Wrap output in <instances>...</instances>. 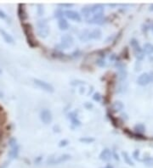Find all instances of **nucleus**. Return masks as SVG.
Returning <instances> with one entry per match:
<instances>
[{
  "label": "nucleus",
  "instance_id": "1",
  "mask_svg": "<svg viewBox=\"0 0 153 168\" xmlns=\"http://www.w3.org/2000/svg\"><path fill=\"white\" fill-rule=\"evenodd\" d=\"M37 32L41 37H47L49 33V27L46 19H41L37 22Z\"/></svg>",
  "mask_w": 153,
  "mask_h": 168
},
{
  "label": "nucleus",
  "instance_id": "2",
  "mask_svg": "<svg viewBox=\"0 0 153 168\" xmlns=\"http://www.w3.org/2000/svg\"><path fill=\"white\" fill-rule=\"evenodd\" d=\"M22 26H23V30H24V32L26 34L28 44L30 45L31 47H33V48L36 47L37 46V41L35 40L34 37H33V29H32L31 25L30 24H23Z\"/></svg>",
  "mask_w": 153,
  "mask_h": 168
},
{
  "label": "nucleus",
  "instance_id": "3",
  "mask_svg": "<svg viewBox=\"0 0 153 168\" xmlns=\"http://www.w3.org/2000/svg\"><path fill=\"white\" fill-rule=\"evenodd\" d=\"M72 158V156L68 154H64L55 157H49L47 160V164L48 165H59L61 163H64L67 160H69Z\"/></svg>",
  "mask_w": 153,
  "mask_h": 168
},
{
  "label": "nucleus",
  "instance_id": "4",
  "mask_svg": "<svg viewBox=\"0 0 153 168\" xmlns=\"http://www.w3.org/2000/svg\"><path fill=\"white\" fill-rule=\"evenodd\" d=\"M151 82H153V71L143 73L137 79V83L140 86H146Z\"/></svg>",
  "mask_w": 153,
  "mask_h": 168
},
{
  "label": "nucleus",
  "instance_id": "5",
  "mask_svg": "<svg viewBox=\"0 0 153 168\" xmlns=\"http://www.w3.org/2000/svg\"><path fill=\"white\" fill-rule=\"evenodd\" d=\"M33 82H34V84L37 87H38L39 88L44 90V91H46L48 93H53L54 90H55L54 89V87L50 83H49V82H47L45 81H43L41 79H33Z\"/></svg>",
  "mask_w": 153,
  "mask_h": 168
},
{
  "label": "nucleus",
  "instance_id": "6",
  "mask_svg": "<svg viewBox=\"0 0 153 168\" xmlns=\"http://www.w3.org/2000/svg\"><path fill=\"white\" fill-rule=\"evenodd\" d=\"M130 45H131V47L133 48V49H134V55L136 56V58H137L138 59H142L143 57H144V53H143L142 48H140V44H138L137 40L134 39V38L131 39Z\"/></svg>",
  "mask_w": 153,
  "mask_h": 168
},
{
  "label": "nucleus",
  "instance_id": "7",
  "mask_svg": "<svg viewBox=\"0 0 153 168\" xmlns=\"http://www.w3.org/2000/svg\"><path fill=\"white\" fill-rule=\"evenodd\" d=\"M40 119L44 124H49L53 120L52 113L48 109L42 110L40 112Z\"/></svg>",
  "mask_w": 153,
  "mask_h": 168
},
{
  "label": "nucleus",
  "instance_id": "8",
  "mask_svg": "<svg viewBox=\"0 0 153 168\" xmlns=\"http://www.w3.org/2000/svg\"><path fill=\"white\" fill-rule=\"evenodd\" d=\"M73 44H74V39L72 36L66 34V35L61 37V48H68L72 47Z\"/></svg>",
  "mask_w": 153,
  "mask_h": 168
},
{
  "label": "nucleus",
  "instance_id": "9",
  "mask_svg": "<svg viewBox=\"0 0 153 168\" xmlns=\"http://www.w3.org/2000/svg\"><path fill=\"white\" fill-rule=\"evenodd\" d=\"M64 14H65L66 17L70 20H72V21H81V16L76 11L66 10V11L64 12Z\"/></svg>",
  "mask_w": 153,
  "mask_h": 168
},
{
  "label": "nucleus",
  "instance_id": "10",
  "mask_svg": "<svg viewBox=\"0 0 153 168\" xmlns=\"http://www.w3.org/2000/svg\"><path fill=\"white\" fill-rule=\"evenodd\" d=\"M17 14H18V17L20 19L21 21H24L27 15H26V9H25V4L23 3H19L18 4V10H17Z\"/></svg>",
  "mask_w": 153,
  "mask_h": 168
},
{
  "label": "nucleus",
  "instance_id": "11",
  "mask_svg": "<svg viewBox=\"0 0 153 168\" xmlns=\"http://www.w3.org/2000/svg\"><path fill=\"white\" fill-rule=\"evenodd\" d=\"M101 31L96 28V29H94L92 31H88V40H92V39H99L101 37Z\"/></svg>",
  "mask_w": 153,
  "mask_h": 168
},
{
  "label": "nucleus",
  "instance_id": "12",
  "mask_svg": "<svg viewBox=\"0 0 153 168\" xmlns=\"http://www.w3.org/2000/svg\"><path fill=\"white\" fill-rule=\"evenodd\" d=\"M99 159L103 161H110L111 159V152L109 149H105L99 154Z\"/></svg>",
  "mask_w": 153,
  "mask_h": 168
},
{
  "label": "nucleus",
  "instance_id": "13",
  "mask_svg": "<svg viewBox=\"0 0 153 168\" xmlns=\"http://www.w3.org/2000/svg\"><path fill=\"white\" fill-rule=\"evenodd\" d=\"M0 35L2 36V37L3 38V40H4L7 44H14L15 40H14L13 37H12L10 33H8L5 30L0 28Z\"/></svg>",
  "mask_w": 153,
  "mask_h": 168
},
{
  "label": "nucleus",
  "instance_id": "14",
  "mask_svg": "<svg viewBox=\"0 0 153 168\" xmlns=\"http://www.w3.org/2000/svg\"><path fill=\"white\" fill-rule=\"evenodd\" d=\"M19 150H20V147L18 144L11 147V149L9 152V156L11 159H15L18 156V154H19Z\"/></svg>",
  "mask_w": 153,
  "mask_h": 168
},
{
  "label": "nucleus",
  "instance_id": "15",
  "mask_svg": "<svg viewBox=\"0 0 153 168\" xmlns=\"http://www.w3.org/2000/svg\"><path fill=\"white\" fill-rule=\"evenodd\" d=\"M58 26H59V28L61 30H67L68 27H69V25H68V22L66 21V19L64 18H60L59 19V21H58Z\"/></svg>",
  "mask_w": 153,
  "mask_h": 168
},
{
  "label": "nucleus",
  "instance_id": "16",
  "mask_svg": "<svg viewBox=\"0 0 153 168\" xmlns=\"http://www.w3.org/2000/svg\"><path fill=\"white\" fill-rule=\"evenodd\" d=\"M143 53H145L147 55H150L153 53V45L149 44V43H146L145 44L144 47H143Z\"/></svg>",
  "mask_w": 153,
  "mask_h": 168
},
{
  "label": "nucleus",
  "instance_id": "17",
  "mask_svg": "<svg viewBox=\"0 0 153 168\" xmlns=\"http://www.w3.org/2000/svg\"><path fill=\"white\" fill-rule=\"evenodd\" d=\"M123 109V104L120 101H116L113 104H112V110L114 111H120L121 110Z\"/></svg>",
  "mask_w": 153,
  "mask_h": 168
},
{
  "label": "nucleus",
  "instance_id": "18",
  "mask_svg": "<svg viewBox=\"0 0 153 168\" xmlns=\"http://www.w3.org/2000/svg\"><path fill=\"white\" fill-rule=\"evenodd\" d=\"M122 156H123L124 161H125L128 165H129V166H134V162L131 160V157H129V154H128L127 152H122Z\"/></svg>",
  "mask_w": 153,
  "mask_h": 168
},
{
  "label": "nucleus",
  "instance_id": "19",
  "mask_svg": "<svg viewBox=\"0 0 153 168\" xmlns=\"http://www.w3.org/2000/svg\"><path fill=\"white\" fill-rule=\"evenodd\" d=\"M69 115H71V116H70V119H71L72 122L74 124V125H76V126H79V125L81 124L80 121H78V119H77L76 115H74V113H71V114H69Z\"/></svg>",
  "mask_w": 153,
  "mask_h": 168
},
{
  "label": "nucleus",
  "instance_id": "20",
  "mask_svg": "<svg viewBox=\"0 0 153 168\" xmlns=\"http://www.w3.org/2000/svg\"><path fill=\"white\" fill-rule=\"evenodd\" d=\"M79 140H80V142L84 143V144H90V143H92V142L95 141V138H90V137H84V138H80Z\"/></svg>",
  "mask_w": 153,
  "mask_h": 168
},
{
  "label": "nucleus",
  "instance_id": "21",
  "mask_svg": "<svg viewBox=\"0 0 153 168\" xmlns=\"http://www.w3.org/2000/svg\"><path fill=\"white\" fill-rule=\"evenodd\" d=\"M134 129L139 133H142L145 132V127H144V125L142 124H138V125H136L135 126V127H134Z\"/></svg>",
  "mask_w": 153,
  "mask_h": 168
},
{
  "label": "nucleus",
  "instance_id": "22",
  "mask_svg": "<svg viewBox=\"0 0 153 168\" xmlns=\"http://www.w3.org/2000/svg\"><path fill=\"white\" fill-rule=\"evenodd\" d=\"M143 161H144V162L145 163V165L148 166V167H151V166H152L153 165V158H151V157L145 159Z\"/></svg>",
  "mask_w": 153,
  "mask_h": 168
},
{
  "label": "nucleus",
  "instance_id": "23",
  "mask_svg": "<svg viewBox=\"0 0 153 168\" xmlns=\"http://www.w3.org/2000/svg\"><path fill=\"white\" fill-rule=\"evenodd\" d=\"M97 65H98L99 66H100V67H104V66H106L105 60L102 59H99L97 60Z\"/></svg>",
  "mask_w": 153,
  "mask_h": 168
},
{
  "label": "nucleus",
  "instance_id": "24",
  "mask_svg": "<svg viewBox=\"0 0 153 168\" xmlns=\"http://www.w3.org/2000/svg\"><path fill=\"white\" fill-rule=\"evenodd\" d=\"M6 17H7V15L5 14V12L0 9V19L4 20V19H6Z\"/></svg>",
  "mask_w": 153,
  "mask_h": 168
},
{
  "label": "nucleus",
  "instance_id": "25",
  "mask_svg": "<svg viewBox=\"0 0 153 168\" xmlns=\"http://www.w3.org/2000/svg\"><path fill=\"white\" fill-rule=\"evenodd\" d=\"M139 154H140V151H139V150H135V151L133 153V156L134 157V159L139 160Z\"/></svg>",
  "mask_w": 153,
  "mask_h": 168
},
{
  "label": "nucleus",
  "instance_id": "26",
  "mask_svg": "<svg viewBox=\"0 0 153 168\" xmlns=\"http://www.w3.org/2000/svg\"><path fill=\"white\" fill-rule=\"evenodd\" d=\"M68 144V141L67 140H63V141H61L60 142V144L59 146L60 147H64V146H66Z\"/></svg>",
  "mask_w": 153,
  "mask_h": 168
},
{
  "label": "nucleus",
  "instance_id": "27",
  "mask_svg": "<svg viewBox=\"0 0 153 168\" xmlns=\"http://www.w3.org/2000/svg\"><path fill=\"white\" fill-rule=\"evenodd\" d=\"M60 6H62V7H66V8H70V7H72L73 4L72 3H60L59 4Z\"/></svg>",
  "mask_w": 153,
  "mask_h": 168
},
{
  "label": "nucleus",
  "instance_id": "28",
  "mask_svg": "<svg viewBox=\"0 0 153 168\" xmlns=\"http://www.w3.org/2000/svg\"><path fill=\"white\" fill-rule=\"evenodd\" d=\"M94 100L95 101H99L100 100V95H99V93H95V95H94Z\"/></svg>",
  "mask_w": 153,
  "mask_h": 168
},
{
  "label": "nucleus",
  "instance_id": "29",
  "mask_svg": "<svg viewBox=\"0 0 153 168\" xmlns=\"http://www.w3.org/2000/svg\"><path fill=\"white\" fill-rule=\"evenodd\" d=\"M106 168H113V167H112V166H111V165H107V166L106 167Z\"/></svg>",
  "mask_w": 153,
  "mask_h": 168
},
{
  "label": "nucleus",
  "instance_id": "30",
  "mask_svg": "<svg viewBox=\"0 0 153 168\" xmlns=\"http://www.w3.org/2000/svg\"><path fill=\"white\" fill-rule=\"evenodd\" d=\"M3 93L0 91V99H1V98H3Z\"/></svg>",
  "mask_w": 153,
  "mask_h": 168
},
{
  "label": "nucleus",
  "instance_id": "31",
  "mask_svg": "<svg viewBox=\"0 0 153 168\" xmlns=\"http://www.w3.org/2000/svg\"><path fill=\"white\" fill-rule=\"evenodd\" d=\"M0 74H2V71H1V69H0Z\"/></svg>",
  "mask_w": 153,
  "mask_h": 168
},
{
  "label": "nucleus",
  "instance_id": "32",
  "mask_svg": "<svg viewBox=\"0 0 153 168\" xmlns=\"http://www.w3.org/2000/svg\"><path fill=\"white\" fill-rule=\"evenodd\" d=\"M0 110H1V106H0Z\"/></svg>",
  "mask_w": 153,
  "mask_h": 168
},
{
  "label": "nucleus",
  "instance_id": "33",
  "mask_svg": "<svg viewBox=\"0 0 153 168\" xmlns=\"http://www.w3.org/2000/svg\"><path fill=\"white\" fill-rule=\"evenodd\" d=\"M152 30H153V26H152Z\"/></svg>",
  "mask_w": 153,
  "mask_h": 168
}]
</instances>
